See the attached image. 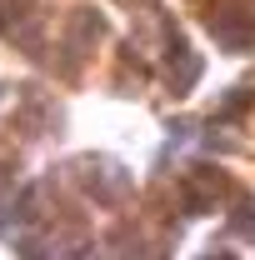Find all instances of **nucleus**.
I'll return each instance as SVG.
<instances>
[{
    "instance_id": "f257e3e1",
    "label": "nucleus",
    "mask_w": 255,
    "mask_h": 260,
    "mask_svg": "<svg viewBox=\"0 0 255 260\" xmlns=\"http://www.w3.org/2000/svg\"><path fill=\"white\" fill-rule=\"evenodd\" d=\"M205 25H210V35L220 40L225 50H250V45H255V25H250V15H245V10H235V5H215Z\"/></svg>"
},
{
    "instance_id": "7ed1b4c3",
    "label": "nucleus",
    "mask_w": 255,
    "mask_h": 260,
    "mask_svg": "<svg viewBox=\"0 0 255 260\" xmlns=\"http://www.w3.org/2000/svg\"><path fill=\"white\" fill-rule=\"evenodd\" d=\"M245 100H255V90H235V95H230V105H225L220 115H225V120H230V115H240V110H245Z\"/></svg>"
},
{
    "instance_id": "f03ea898",
    "label": "nucleus",
    "mask_w": 255,
    "mask_h": 260,
    "mask_svg": "<svg viewBox=\"0 0 255 260\" xmlns=\"http://www.w3.org/2000/svg\"><path fill=\"white\" fill-rule=\"evenodd\" d=\"M230 225H235V235H250L255 240V200H245V195L235 200V220Z\"/></svg>"
}]
</instances>
